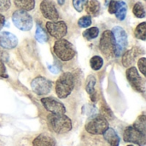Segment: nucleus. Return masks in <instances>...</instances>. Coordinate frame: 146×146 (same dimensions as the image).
<instances>
[{
    "label": "nucleus",
    "instance_id": "f257e3e1",
    "mask_svg": "<svg viewBox=\"0 0 146 146\" xmlns=\"http://www.w3.org/2000/svg\"><path fill=\"white\" fill-rule=\"evenodd\" d=\"M49 128L58 134L68 133L72 129V121L64 114H50L47 116Z\"/></svg>",
    "mask_w": 146,
    "mask_h": 146
},
{
    "label": "nucleus",
    "instance_id": "f03ea898",
    "mask_svg": "<svg viewBox=\"0 0 146 146\" xmlns=\"http://www.w3.org/2000/svg\"><path fill=\"white\" fill-rule=\"evenodd\" d=\"M74 88V75L66 72L63 73L56 82V92L57 97L61 99L66 98L71 94Z\"/></svg>",
    "mask_w": 146,
    "mask_h": 146
},
{
    "label": "nucleus",
    "instance_id": "7ed1b4c3",
    "mask_svg": "<svg viewBox=\"0 0 146 146\" xmlns=\"http://www.w3.org/2000/svg\"><path fill=\"white\" fill-rule=\"evenodd\" d=\"M53 50L56 56L64 62L73 59L76 54L73 44L64 38H60L55 42Z\"/></svg>",
    "mask_w": 146,
    "mask_h": 146
},
{
    "label": "nucleus",
    "instance_id": "20e7f679",
    "mask_svg": "<svg viewBox=\"0 0 146 146\" xmlns=\"http://www.w3.org/2000/svg\"><path fill=\"white\" fill-rule=\"evenodd\" d=\"M111 32L115 38V56L118 57L126 50L127 46V34L126 31L119 26L115 27Z\"/></svg>",
    "mask_w": 146,
    "mask_h": 146
},
{
    "label": "nucleus",
    "instance_id": "39448f33",
    "mask_svg": "<svg viewBox=\"0 0 146 146\" xmlns=\"http://www.w3.org/2000/svg\"><path fill=\"white\" fill-rule=\"evenodd\" d=\"M108 128L109 122L107 119L104 117L102 115H96L86 125V130L89 133L93 135L104 134Z\"/></svg>",
    "mask_w": 146,
    "mask_h": 146
},
{
    "label": "nucleus",
    "instance_id": "423d86ee",
    "mask_svg": "<svg viewBox=\"0 0 146 146\" xmlns=\"http://www.w3.org/2000/svg\"><path fill=\"white\" fill-rule=\"evenodd\" d=\"M12 21L14 25L21 31H29L33 27V24L32 16L27 11L21 9H18L14 12Z\"/></svg>",
    "mask_w": 146,
    "mask_h": 146
},
{
    "label": "nucleus",
    "instance_id": "0eeeda50",
    "mask_svg": "<svg viewBox=\"0 0 146 146\" xmlns=\"http://www.w3.org/2000/svg\"><path fill=\"white\" fill-rule=\"evenodd\" d=\"M99 48L101 52L107 57L115 55V38L110 30H106L103 33L99 42Z\"/></svg>",
    "mask_w": 146,
    "mask_h": 146
},
{
    "label": "nucleus",
    "instance_id": "6e6552de",
    "mask_svg": "<svg viewBox=\"0 0 146 146\" xmlns=\"http://www.w3.org/2000/svg\"><path fill=\"white\" fill-rule=\"evenodd\" d=\"M123 139L125 142L136 144L139 146H144L146 143L145 134L142 133L133 126L128 127L125 129Z\"/></svg>",
    "mask_w": 146,
    "mask_h": 146
},
{
    "label": "nucleus",
    "instance_id": "1a4fd4ad",
    "mask_svg": "<svg viewBox=\"0 0 146 146\" xmlns=\"http://www.w3.org/2000/svg\"><path fill=\"white\" fill-rule=\"evenodd\" d=\"M127 78L135 90L139 92H145V80L139 74L135 67H130L127 70Z\"/></svg>",
    "mask_w": 146,
    "mask_h": 146
},
{
    "label": "nucleus",
    "instance_id": "9d476101",
    "mask_svg": "<svg viewBox=\"0 0 146 146\" xmlns=\"http://www.w3.org/2000/svg\"><path fill=\"white\" fill-rule=\"evenodd\" d=\"M31 87L33 92L37 95H46L50 92L52 83L46 78L38 76L33 80L31 83Z\"/></svg>",
    "mask_w": 146,
    "mask_h": 146
},
{
    "label": "nucleus",
    "instance_id": "9b49d317",
    "mask_svg": "<svg viewBox=\"0 0 146 146\" xmlns=\"http://www.w3.org/2000/svg\"><path fill=\"white\" fill-rule=\"evenodd\" d=\"M46 29L52 37L57 39L64 37L68 32V27L64 21H48Z\"/></svg>",
    "mask_w": 146,
    "mask_h": 146
},
{
    "label": "nucleus",
    "instance_id": "f8f14e48",
    "mask_svg": "<svg viewBox=\"0 0 146 146\" xmlns=\"http://www.w3.org/2000/svg\"><path fill=\"white\" fill-rule=\"evenodd\" d=\"M41 103L45 110L51 114H65L66 108L61 102L57 101L54 98H44L41 99Z\"/></svg>",
    "mask_w": 146,
    "mask_h": 146
},
{
    "label": "nucleus",
    "instance_id": "ddd939ff",
    "mask_svg": "<svg viewBox=\"0 0 146 146\" xmlns=\"http://www.w3.org/2000/svg\"><path fill=\"white\" fill-rule=\"evenodd\" d=\"M40 10L42 15L48 20L56 21L59 18L58 11L51 0H43L40 3Z\"/></svg>",
    "mask_w": 146,
    "mask_h": 146
},
{
    "label": "nucleus",
    "instance_id": "4468645a",
    "mask_svg": "<svg viewBox=\"0 0 146 146\" xmlns=\"http://www.w3.org/2000/svg\"><path fill=\"white\" fill-rule=\"evenodd\" d=\"M18 44V39L15 35L9 32L0 33V46L4 49H13Z\"/></svg>",
    "mask_w": 146,
    "mask_h": 146
},
{
    "label": "nucleus",
    "instance_id": "2eb2a0df",
    "mask_svg": "<svg viewBox=\"0 0 146 146\" xmlns=\"http://www.w3.org/2000/svg\"><path fill=\"white\" fill-rule=\"evenodd\" d=\"M140 53H144V51L142 50H140L138 47H134L129 50H127V52H125L123 54L122 56V64L124 67L126 68H130L135 62L136 57L140 54Z\"/></svg>",
    "mask_w": 146,
    "mask_h": 146
},
{
    "label": "nucleus",
    "instance_id": "dca6fc26",
    "mask_svg": "<svg viewBox=\"0 0 146 146\" xmlns=\"http://www.w3.org/2000/svg\"><path fill=\"white\" fill-rule=\"evenodd\" d=\"M33 146H56V140L50 135L41 133L34 139L33 142Z\"/></svg>",
    "mask_w": 146,
    "mask_h": 146
},
{
    "label": "nucleus",
    "instance_id": "f3484780",
    "mask_svg": "<svg viewBox=\"0 0 146 146\" xmlns=\"http://www.w3.org/2000/svg\"><path fill=\"white\" fill-rule=\"evenodd\" d=\"M104 137L110 146H119L120 145V138L113 128H108L104 133Z\"/></svg>",
    "mask_w": 146,
    "mask_h": 146
},
{
    "label": "nucleus",
    "instance_id": "a211bd4d",
    "mask_svg": "<svg viewBox=\"0 0 146 146\" xmlns=\"http://www.w3.org/2000/svg\"><path fill=\"white\" fill-rule=\"evenodd\" d=\"M100 3L98 0H90L86 3V12L91 16H97L100 11Z\"/></svg>",
    "mask_w": 146,
    "mask_h": 146
},
{
    "label": "nucleus",
    "instance_id": "6ab92c4d",
    "mask_svg": "<svg viewBox=\"0 0 146 146\" xmlns=\"http://www.w3.org/2000/svg\"><path fill=\"white\" fill-rule=\"evenodd\" d=\"M15 5L21 10L29 11L34 9L35 0H14Z\"/></svg>",
    "mask_w": 146,
    "mask_h": 146
},
{
    "label": "nucleus",
    "instance_id": "aec40b11",
    "mask_svg": "<svg viewBox=\"0 0 146 146\" xmlns=\"http://www.w3.org/2000/svg\"><path fill=\"white\" fill-rule=\"evenodd\" d=\"M127 3L123 1H119L118 2V8H117L116 12H115L116 18L119 19L120 21H123L126 17V15H127Z\"/></svg>",
    "mask_w": 146,
    "mask_h": 146
},
{
    "label": "nucleus",
    "instance_id": "412c9836",
    "mask_svg": "<svg viewBox=\"0 0 146 146\" xmlns=\"http://www.w3.org/2000/svg\"><path fill=\"white\" fill-rule=\"evenodd\" d=\"M137 130L141 132L142 133L146 135V116L145 115H142L138 117L136 121L134 122V125L133 126Z\"/></svg>",
    "mask_w": 146,
    "mask_h": 146
},
{
    "label": "nucleus",
    "instance_id": "4be33fe9",
    "mask_svg": "<svg viewBox=\"0 0 146 146\" xmlns=\"http://www.w3.org/2000/svg\"><path fill=\"white\" fill-rule=\"evenodd\" d=\"M134 35L137 38L141 39V40H145L146 39V22H142L135 29Z\"/></svg>",
    "mask_w": 146,
    "mask_h": 146
},
{
    "label": "nucleus",
    "instance_id": "5701e85b",
    "mask_svg": "<svg viewBox=\"0 0 146 146\" xmlns=\"http://www.w3.org/2000/svg\"><path fill=\"white\" fill-rule=\"evenodd\" d=\"M97 80L93 75H89L87 80H86V92L91 95H94L95 94V89L94 86L96 85Z\"/></svg>",
    "mask_w": 146,
    "mask_h": 146
},
{
    "label": "nucleus",
    "instance_id": "b1692460",
    "mask_svg": "<svg viewBox=\"0 0 146 146\" xmlns=\"http://www.w3.org/2000/svg\"><path fill=\"white\" fill-rule=\"evenodd\" d=\"M90 65L93 70H95V71L99 70V69H101V68L104 65V60L99 56H94L90 60Z\"/></svg>",
    "mask_w": 146,
    "mask_h": 146
},
{
    "label": "nucleus",
    "instance_id": "393cba45",
    "mask_svg": "<svg viewBox=\"0 0 146 146\" xmlns=\"http://www.w3.org/2000/svg\"><path fill=\"white\" fill-rule=\"evenodd\" d=\"M98 34H99V29L96 27L88 28L83 33L84 38H86L87 40H92L93 38H96L98 36Z\"/></svg>",
    "mask_w": 146,
    "mask_h": 146
},
{
    "label": "nucleus",
    "instance_id": "a878e982",
    "mask_svg": "<svg viewBox=\"0 0 146 146\" xmlns=\"http://www.w3.org/2000/svg\"><path fill=\"white\" fill-rule=\"evenodd\" d=\"M35 38L39 43H45L48 40V36L46 33L44 31V29L40 27V25H37L36 33H35Z\"/></svg>",
    "mask_w": 146,
    "mask_h": 146
},
{
    "label": "nucleus",
    "instance_id": "bb28decb",
    "mask_svg": "<svg viewBox=\"0 0 146 146\" xmlns=\"http://www.w3.org/2000/svg\"><path fill=\"white\" fill-rule=\"evenodd\" d=\"M133 12L134 15L138 18H144L145 16V7H144L143 3L140 2L135 3V5L133 6Z\"/></svg>",
    "mask_w": 146,
    "mask_h": 146
},
{
    "label": "nucleus",
    "instance_id": "cd10ccee",
    "mask_svg": "<svg viewBox=\"0 0 146 146\" xmlns=\"http://www.w3.org/2000/svg\"><path fill=\"white\" fill-rule=\"evenodd\" d=\"M78 25L80 27L85 28V27H88L92 25V18L89 15H86V16H82L79 21H78Z\"/></svg>",
    "mask_w": 146,
    "mask_h": 146
},
{
    "label": "nucleus",
    "instance_id": "c85d7f7f",
    "mask_svg": "<svg viewBox=\"0 0 146 146\" xmlns=\"http://www.w3.org/2000/svg\"><path fill=\"white\" fill-rule=\"evenodd\" d=\"M87 2L88 0H73V5L78 12H81Z\"/></svg>",
    "mask_w": 146,
    "mask_h": 146
},
{
    "label": "nucleus",
    "instance_id": "c756f323",
    "mask_svg": "<svg viewBox=\"0 0 146 146\" xmlns=\"http://www.w3.org/2000/svg\"><path fill=\"white\" fill-rule=\"evenodd\" d=\"M146 58L145 57H142L139 60L138 62V66L139 68V71L142 73L143 75H146Z\"/></svg>",
    "mask_w": 146,
    "mask_h": 146
},
{
    "label": "nucleus",
    "instance_id": "7c9ffc66",
    "mask_svg": "<svg viewBox=\"0 0 146 146\" xmlns=\"http://www.w3.org/2000/svg\"><path fill=\"white\" fill-rule=\"evenodd\" d=\"M10 7V0H0V11H6Z\"/></svg>",
    "mask_w": 146,
    "mask_h": 146
},
{
    "label": "nucleus",
    "instance_id": "2f4dec72",
    "mask_svg": "<svg viewBox=\"0 0 146 146\" xmlns=\"http://www.w3.org/2000/svg\"><path fill=\"white\" fill-rule=\"evenodd\" d=\"M117 8H118V2L115 1V0H112L110 3V5H109V12L110 14H115V12L117 10Z\"/></svg>",
    "mask_w": 146,
    "mask_h": 146
},
{
    "label": "nucleus",
    "instance_id": "473e14b6",
    "mask_svg": "<svg viewBox=\"0 0 146 146\" xmlns=\"http://www.w3.org/2000/svg\"><path fill=\"white\" fill-rule=\"evenodd\" d=\"M102 113H103V116L104 117H109L110 119H112L113 118V114H112V112L110 111V110L109 109V108H107V107H104V106H103L102 107Z\"/></svg>",
    "mask_w": 146,
    "mask_h": 146
},
{
    "label": "nucleus",
    "instance_id": "72a5a7b5",
    "mask_svg": "<svg viewBox=\"0 0 146 146\" xmlns=\"http://www.w3.org/2000/svg\"><path fill=\"white\" fill-rule=\"evenodd\" d=\"M0 76H1V77H4V78H7V77H8L7 73H6L5 65H4V63L3 62V61H1V60H0Z\"/></svg>",
    "mask_w": 146,
    "mask_h": 146
},
{
    "label": "nucleus",
    "instance_id": "f704fd0d",
    "mask_svg": "<svg viewBox=\"0 0 146 146\" xmlns=\"http://www.w3.org/2000/svg\"><path fill=\"white\" fill-rule=\"evenodd\" d=\"M4 23H5V17L2 14H0V30L3 27Z\"/></svg>",
    "mask_w": 146,
    "mask_h": 146
},
{
    "label": "nucleus",
    "instance_id": "c9c22d12",
    "mask_svg": "<svg viewBox=\"0 0 146 146\" xmlns=\"http://www.w3.org/2000/svg\"><path fill=\"white\" fill-rule=\"evenodd\" d=\"M55 68H56V67H54V66H49V69H50V71H51V72L55 73V74L58 73V72H59V70H58V69H55Z\"/></svg>",
    "mask_w": 146,
    "mask_h": 146
},
{
    "label": "nucleus",
    "instance_id": "e433bc0d",
    "mask_svg": "<svg viewBox=\"0 0 146 146\" xmlns=\"http://www.w3.org/2000/svg\"><path fill=\"white\" fill-rule=\"evenodd\" d=\"M57 3L60 4V5H62L64 3V0H57Z\"/></svg>",
    "mask_w": 146,
    "mask_h": 146
},
{
    "label": "nucleus",
    "instance_id": "4c0bfd02",
    "mask_svg": "<svg viewBox=\"0 0 146 146\" xmlns=\"http://www.w3.org/2000/svg\"><path fill=\"white\" fill-rule=\"evenodd\" d=\"M127 146H134V145H127Z\"/></svg>",
    "mask_w": 146,
    "mask_h": 146
}]
</instances>
